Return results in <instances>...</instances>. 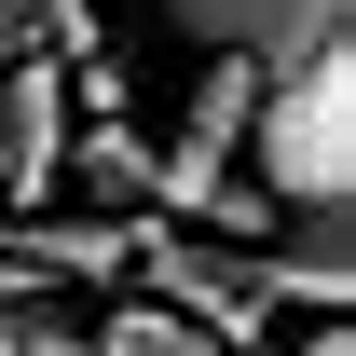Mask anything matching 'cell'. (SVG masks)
Wrapping results in <instances>:
<instances>
[{
  "label": "cell",
  "instance_id": "6da1fadb",
  "mask_svg": "<svg viewBox=\"0 0 356 356\" xmlns=\"http://www.w3.org/2000/svg\"><path fill=\"white\" fill-rule=\"evenodd\" d=\"M247 192L288 233H343V206H356V55L343 42L247 96Z\"/></svg>",
  "mask_w": 356,
  "mask_h": 356
},
{
  "label": "cell",
  "instance_id": "7a4b0ae2",
  "mask_svg": "<svg viewBox=\"0 0 356 356\" xmlns=\"http://www.w3.org/2000/svg\"><path fill=\"white\" fill-rule=\"evenodd\" d=\"M151 28L165 42H192L206 69H302V55L356 42V0H151Z\"/></svg>",
  "mask_w": 356,
  "mask_h": 356
},
{
  "label": "cell",
  "instance_id": "3957f363",
  "mask_svg": "<svg viewBox=\"0 0 356 356\" xmlns=\"http://www.w3.org/2000/svg\"><path fill=\"white\" fill-rule=\"evenodd\" d=\"M83 192H110V206H151V151H137V137H96V151H83Z\"/></svg>",
  "mask_w": 356,
  "mask_h": 356
},
{
  "label": "cell",
  "instance_id": "277c9868",
  "mask_svg": "<svg viewBox=\"0 0 356 356\" xmlns=\"http://www.w3.org/2000/svg\"><path fill=\"white\" fill-rule=\"evenodd\" d=\"M0 356H83L69 315H0Z\"/></svg>",
  "mask_w": 356,
  "mask_h": 356
},
{
  "label": "cell",
  "instance_id": "5b68a950",
  "mask_svg": "<svg viewBox=\"0 0 356 356\" xmlns=\"http://www.w3.org/2000/svg\"><path fill=\"white\" fill-rule=\"evenodd\" d=\"M288 356H356V343H343V329H302V343H288Z\"/></svg>",
  "mask_w": 356,
  "mask_h": 356
}]
</instances>
